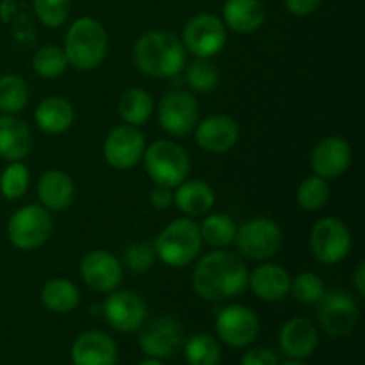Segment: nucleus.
<instances>
[{
  "label": "nucleus",
  "mask_w": 365,
  "mask_h": 365,
  "mask_svg": "<svg viewBox=\"0 0 365 365\" xmlns=\"http://www.w3.org/2000/svg\"><path fill=\"white\" fill-rule=\"evenodd\" d=\"M38 196L46 210H66L75 198V184L64 171H46L38 182Z\"/></svg>",
  "instance_id": "obj_23"
},
{
  "label": "nucleus",
  "mask_w": 365,
  "mask_h": 365,
  "mask_svg": "<svg viewBox=\"0 0 365 365\" xmlns=\"http://www.w3.org/2000/svg\"><path fill=\"white\" fill-rule=\"evenodd\" d=\"M29 182H31V173L20 160H16L11 163L0 175V192L7 200H20L27 192Z\"/></svg>",
  "instance_id": "obj_35"
},
{
  "label": "nucleus",
  "mask_w": 365,
  "mask_h": 365,
  "mask_svg": "<svg viewBox=\"0 0 365 365\" xmlns=\"http://www.w3.org/2000/svg\"><path fill=\"white\" fill-rule=\"evenodd\" d=\"M282 365H307V364H302V362H296V360H292V362H285Z\"/></svg>",
  "instance_id": "obj_44"
},
{
  "label": "nucleus",
  "mask_w": 365,
  "mask_h": 365,
  "mask_svg": "<svg viewBox=\"0 0 365 365\" xmlns=\"http://www.w3.org/2000/svg\"><path fill=\"white\" fill-rule=\"evenodd\" d=\"M328 198H330V185L324 178L314 177L305 178L298 187V203L302 209L316 212V210L323 209L327 205Z\"/></svg>",
  "instance_id": "obj_33"
},
{
  "label": "nucleus",
  "mask_w": 365,
  "mask_h": 365,
  "mask_svg": "<svg viewBox=\"0 0 365 365\" xmlns=\"http://www.w3.org/2000/svg\"><path fill=\"white\" fill-rule=\"evenodd\" d=\"M123 262L134 273H146L155 262V250L146 241H134L125 248Z\"/></svg>",
  "instance_id": "obj_38"
},
{
  "label": "nucleus",
  "mask_w": 365,
  "mask_h": 365,
  "mask_svg": "<svg viewBox=\"0 0 365 365\" xmlns=\"http://www.w3.org/2000/svg\"><path fill=\"white\" fill-rule=\"evenodd\" d=\"M34 120L38 127L45 134H63L71 127L75 120V113L71 103L63 96H48L41 100L34 113Z\"/></svg>",
  "instance_id": "obj_26"
},
{
  "label": "nucleus",
  "mask_w": 365,
  "mask_h": 365,
  "mask_svg": "<svg viewBox=\"0 0 365 365\" xmlns=\"http://www.w3.org/2000/svg\"><path fill=\"white\" fill-rule=\"evenodd\" d=\"M216 330L221 341L232 348H245L259 334V317L245 305H230L217 314Z\"/></svg>",
  "instance_id": "obj_15"
},
{
  "label": "nucleus",
  "mask_w": 365,
  "mask_h": 365,
  "mask_svg": "<svg viewBox=\"0 0 365 365\" xmlns=\"http://www.w3.org/2000/svg\"><path fill=\"white\" fill-rule=\"evenodd\" d=\"M317 319L330 337H346L359 323V305L349 292L330 289L317 302Z\"/></svg>",
  "instance_id": "obj_8"
},
{
  "label": "nucleus",
  "mask_w": 365,
  "mask_h": 365,
  "mask_svg": "<svg viewBox=\"0 0 365 365\" xmlns=\"http://www.w3.org/2000/svg\"><path fill=\"white\" fill-rule=\"evenodd\" d=\"M291 274L278 264H260L250 273L248 285L253 294L267 303H277L291 292Z\"/></svg>",
  "instance_id": "obj_20"
},
{
  "label": "nucleus",
  "mask_w": 365,
  "mask_h": 365,
  "mask_svg": "<svg viewBox=\"0 0 365 365\" xmlns=\"http://www.w3.org/2000/svg\"><path fill=\"white\" fill-rule=\"evenodd\" d=\"M234 242L242 257L255 262L271 259L282 246V230L273 220L255 217L237 228Z\"/></svg>",
  "instance_id": "obj_6"
},
{
  "label": "nucleus",
  "mask_w": 365,
  "mask_h": 365,
  "mask_svg": "<svg viewBox=\"0 0 365 365\" xmlns=\"http://www.w3.org/2000/svg\"><path fill=\"white\" fill-rule=\"evenodd\" d=\"M32 150V132L14 114L0 116V157L9 163L25 159Z\"/></svg>",
  "instance_id": "obj_21"
},
{
  "label": "nucleus",
  "mask_w": 365,
  "mask_h": 365,
  "mask_svg": "<svg viewBox=\"0 0 365 365\" xmlns=\"http://www.w3.org/2000/svg\"><path fill=\"white\" fill-rule=\"evenodd\" d=\"M323 0H285L289 13L294 16H309L319 9Z\"/></svg>",
  "instance_id": "obj_40"
},
{
  "label": "nucleus",
  "mask_w": 365,
  "mask_h": 365,
  "mask_svg": "<svg viewBox=\"0 0 365 365\" xmlns=\"http://www.w3.org/2000/svg\"><path fill=\"white\" fill-rule=\"evenodd\" d=\"M68 59L61 46L45 45L32 57V68L36 75L43 78H57L66 71Z\"/></svg>",
  "instance_id": "obj_32"
},
{
  "label": "nucleus",
  "mask_w": 365,
  "mask_h": 365,
  "mask_svg": "<svg viewBox=\"0 0 365 365\" xmlns=\"http://www.w3.org/2000/svg\"><path fill=\"white\" fill-rule=\"evenodd\" d=\"M157 118L163 130L177 138H184L198 125V102L191 93L175 89L160 98Z\"/></svg>",
  "instance_id": "obj_10"
},
{
  "label": "nucleus",
  "mask_w": 365,
  "mask_h": 365,
  "mask_svg": "<svg viewBox=\"0 0 365 365\" xmlns=\"http://www.w3.org/2000/svg\"><path fill=\"white\" fill-rule=\"evenodd\" d=\"M68 64L81 71H91L102 64L107 53V32L95 18H78L70 25L64 39Z\"/></svg>",
  "instance_id": "obj_3"
},
{
  "label": "nucleus",
  "mask_w": 365,
  "mask_h": 365,
  "mask_svg": "<svg viewBox=\"0 0 365 365\" xmlns=\"http://www.w3.org/2000/svg\"><path fill=\"white\" fill-rule=\"evenodd\" d=\"M250 271L241 257L216 250L207 253L196 264L192 273V287L202 299L225 302L241 294L248 287Z\"/></svg>",
  "instance_id": "obj_1"
},
{
  "label": "nucleus",
  "mask_w": 365,
  "mask_h": 365,
  "mask_svg": "<svg viewBox=\"0 0 365 365\" xmlns=\"http://www.w3.org/2000/svg\"><path fill=\"white\" fill-rule=\"evenodd\" d=\"M52 228V216L45 207L25 205L11 216L7 235L18 250H36L48 241Z\"/></svg>",
  "instance_id": "obj_7"
},
{
  "label": "nucleus",
  "mask_w": 365,
  "mask_h": 365,
  "mask_svg": "<svg viewBox=\"0 0 365 365\" xmlns=\"http://www.w3.org/2000/svg\"><path fill=\"white\" fill-rule=\"evenodd\" d=\"M134 61L148 77H175L185 68V46L173 32H146L135 43Z\"/></svg>",
  "instance_id": "obj_2"
},
{
  "label": "nucleus",
  "mask_w": 365,
  "mask_h": 365,
  "mask_svg": "<svg viewBox=\"0 0 365 365\" xmlns=\"http://www.w3.org/2000/svg\"><path fill=\"white\" fill-rule=\"evenodd\" d=\"M185 81H187L189 88L195 89V91H212L217 86V82H220V71L209 59L196 57L185 68Z\"/></svg>",
  "instance_id": "obj_34"
},
{
  "label": "nucleus",
  "mask_w": 365,
  "mask_h": 365,
  "mask_svg": "<svg viewBox=\"0 0 365 365\" xmlns=\"http://www.w3.org/2000/svg\"><path fill=\"white\" fill-rule=\"evenodd\" d=\"M82 280L96 292H110L121 284L123 266L113 253L106 250H93L86 253L81 262Z\"/></svg>",
  "instance_id": "obj_16"
},
{
  "label": "nucleus",
  "mask_w": 365,
  "mask_h": 365,
  "mask_svg": "<svg viewBox=\"0 0 365 365\" xmlns=\"http://www.w3.org/2000/svg\"><path fill=\"white\" fill-rule=\"evenodd\" d=\"M29 88L18 75L0 77V110L6 114H18L27 107Z\"/></svg>",
  "instance_id": "obj_30"
},
{
  "label": "nucleus",
  "mask_w": 365,
  "mask_h": 365,
  "mask_svg": "<svg viewBox=\"0 0 365 365\" xmlns=\"http://www.w3.org/2000/svg\"><path fill=\"white\" fill-rule=\"evenodd\" d=\"M227 43V29L223 21L209 13L192 16L184 27V46L195 57L210 59Z\"/></svg>",
  "instance_id": "obj_11"
},
{
  "label": "nucleus",
  "mask_w": 365,
  "mask_h": 365,
  "mask_svg": "<svg viewBox=\"0 0 365 365\" xmlns=\"http://www.w3.org/2000/svg\"><path fill=\"white\" fill-rule=\"evenodd\" d=\"M139 346L150 359H168L184 346V328L175 317L157 316L143 327Z\"/></svg>",
  "instance_id": "obj_12"
},
{
  "label": "nucleus",
  "mask_w": 365,
  "mask_h": 365,
  "mask_svg": "<svg viewBox=\"0 0 365 365\" xmlns=\"http://www.w3.org/2000/svg\"><path fill=\"white\" fill-rule=\"evenodd\" d=\"M241 364L242 365H278V359L271 349L252 348L245 353Z\"/></svg>",
  "instance_id": "obj_39"
},
{
  "label": "nucleus",
  "mask_w": 365,
  "mask_h": 365,
  "mask_svg": "<svg viewBox=\"0 0 365 365\" xmlns=\"http://www.w3.org/2000/svg\"><path fill=\"white\" fill-rule=\"evenodd\" d=\"M150 203H152L157 210L168 209V207L173 205V192H171L170 187L155 185L153 191L150 192Z\"/></svg>",
  "instance_id": "obj_41"
},
{
  "label": "nucleus",
  "mask_w": 365,
  "mask_h": 365,
  "mask_svg": "<svg viewBox=\"0 0 365 365\" xmlns=\"http://www.w3.org/2000/svg\"><path fill=\"white\" fill-rule=\"evenodd\" d=\"M291 291L299 303L314 305L324 294V284L316 273H302L291 280Z\"/></svg>",
  "instance_id": "obj_36"
},
{
  "label": "nucleus",
  "mask_w": 365,
  "mask_h": 365,
  "mask_svg": "<svg viewBox=\"0 0 365 365\" xmlns=\"http://www.w3.org/2000/svg\"><path fill=\"white\" fill-rule=\"evenodd\" d=\"M146 150L145 135L138 127L121 125L116 127L103 143V157L114 170H132L143 159Z\"/></svg>",
  "instance_id": "obj_13"
},
{
  "label": "nucleus",
  "mask_w": 365,
  "mask_h": 365,
  "mask_svg": "<svg viewBox=\"0 0 365 365\" xmlns=\"http://www.w3.org/2000/svg\"><path fill=\"white\" fill-rule=\"evenodd\" d=\"M310 248L321 264L335 266L342 262L351 250V232L337 217H323L310 232Z\"/></svg>",
  "instance_id": "obj_9"
},
{
  "label": "nucleus",
  "mask_w": 365,
  "mask_h": 365,
  "mask_svg": "<svg viewBox=\"0 0 365 365\" xmlns=\"http://www.w3.org/2000/svg\"><path fill=\"white\" fill-rule=\"evenodd\" d=\"M202 242L198 225L191 217H178L160 230L153 250L155 257H159L166 266L185 267L195 262L202 250Z\"/></svg>",
  "instance_id": "obj_4"
},
{
  "label": "nucleus",
  "mask_w": 365,
  "mask_h": 365,
  "mask_svg": "<svg viewBox=\"0 0 365 365\" xmlns=\"http://www.w3.org/2000/svg\"><path fill=\"white\" fill-rule=\"evenodd\" d=\"M173 203L187 217L205 216L216 203L212 187L203 180H184L173 192Z\"/></svg>",
  "instance_id": "obj_24"
},
{
  "label": "nucleus",
  "mask_w": 365,
  "mask_h": 365,
  "mask_svg": "<svg viewBox=\"0 0 365 365\" xmlns=\"http://www.w3.org/2000/svg\"><path fill=\"white\" fill-rule=\"evenodd\" d=\"M34 11L43 25L57 29L70 16V0H34Z\"/></svg>",
  "instance_id": "obj_37"
},
{
  "label": "nucleus",
  "mask_w": 365,
  "mask_h": 365,
  "mask_svg": "<svg viewBox=\"0 0 365 365\" xmlns=\"http://www.w3.org/2000/svg\"><path fill=\"white\" fill-rule=\"evenodd\" d=\"M235 232H237V225L227 214H210L200 227L202 241L209 242L214 248H225V246L232 245L235 239Z\"/></svg>",
  "instance_id": "obj_29"
},
{
  "label": "nucleus",
  "mask_w": 365,
  "mask_h": 365,
  "mask_svg": "<svg viewBox=\"0 0 365 365\" xmlns=\"http://www.w3.org/2000/svg\"><path fill=\"white\" fill-rule=\"evenodd\" d=\"M189 365H217L221 360L220 342L207 334L192 335L184 344Z\"/></svg>",
  "instance_id": "obj_31"
},
{
  "label": "nucleus",
  "mask_w": 365,
  "mask_h": 365,
  "mask_svg": "<svg viewBox=\"0 0 365 365\" xmlns=\"http://www.w3.org/2000/svg\"><path fill=\"white\" fill-rule=\"evenodd\" d=\"M138 365H164V364L159 362L157 359H148V360H143V362L138 364Z\"/></svg>",
  "instance_id": "obj_43"
},
{
  "label": "nucleus",
  "mask_w": 365,
  "mask_h": 365,
  "mask_svg": "<svg viewBox=\"0 0 365 365\" xmlns=\"http://www.w3.org/2000/svg\"><path fill=\"white\" fill-rule=\"evenodd\" d=\"M353 280H355L356 292H359V296H362V298H364V296H365V264L364 262L359 264V267H356Z\"/></svg>",
  "instance_id": "obj_42"
},
{
  "label": "nucleus",
  "mask_w": 365,
  "mask_h": 365,
  "mask_svg": "<svg viewBox=\"0 0 365 365\" xmlns=\"http://www.w3.org/2000/svg\"><path fill=\"white\" fill-rule=\"evenodd\" d=\"M118 110L123 121L132 127L146 123L153 113V98L148 91L141 88H132L121 95Z\"/></svg>",
  "instance_id": "obj_28"
},
{
  "label": "nucleus",
  "mask_w": 365,
  "mask_h": 365,
  "mask_svg": "<svg viewBox=\"0 0 365 365\" xmlns=\"http://www.w3.org/2000/svg\"><path fill=\"white\" fill-rule=\"evenodd\" d=\"M317 330L305 317L289 319L280 330V348L289 359L302 360L314 353L317 346Z\"/></svg>",
  "instance_id": "obj_22"
},
{
  "label": "nucleus",
  "mask_w": 365,
  "mask_h": 365,
  "mask_svg": "<svg viewBox=\"0 0 365 365\" xmlns=\"http://www.w3.org/2000/svg\"><path fill=\"white\" fill-rule=\"evenodd\" d=\"M239 125L227 114H212L196 125V143L210 153H225L235 146Z\"/></svg>",
  "instance_id": "obj_18"
},
{
  "label": "nucleus",
  "mask_w": 365,
  "mask_h": 365,
  "mask_svg": "<svg viewBox=\"0 0 365 365\" xmlns=\"http://www.w3.org/2000/svg\"><path fill=\"white\" fill-rule=\"evenodd\" d=\"M103 314L110 327L120 334H132L145 324L148 309L145 299L132 291H110L103 302Z\"/></svg>",
  "instance_id": "obj_14"
},
{
  "label": "nucleus",
  "mask_w": 365,
  "mask_h": 365,
  "mask_svg": "<svg viewBox=\"0 0 365 365\" xmlns=\"http://www.w3.org/2000/svg\"><path fill=\"white\" fill-rule=\"evenodd\" d=\"M43 305L56 314H66L77 309L81 303V292L77 285L68 278H52L41 291Z\"/></svg>",
  "instance_id": "obj_27"
},
{
  "label": "nucleus",
  "mask_w": 365,
  "mask_h": 365,
  "mask_svg": "<svg viewBox=\"0 0 365 365\" xmlns=\"http://www.w3.org/2000/svg\"><path fill=\"white\" fill-rule=\"evenodd\" d=\"M351 159V145L339 135H328L314 146L312 155H310V166L317 177L328 180V178H337L346 173Z\"/></svg>",
  "instance_id": "obj_17"
},
{
  "label": "nucleus",
  "mask_w": 365,
  "mask_h": 365,
  "mask_svg": "<svg viewBox=\"0 0 365 365\" xmlns=\"http://www.w3.org/2000/svg\"><path fill=\"white\" fill-rule=\"evenodd\" d=\"M75 365H114L118 360L116 342L103 331H86L71 348Z\"/></svg>",
  "instance_id": "obj_19"
},
{
  "label": "nucleus",
  "mask_w": 365,
  "mask_h": 365,
  "mask_svg": "<svg viewBox=\"0 0 365 365\" xmlns=\"http://www.w3.org/2000/svg\"><path fill=\"white\" fill-rule=\"evenodd\" d=\"M223 20L232 31L250 34L262 27L266 9L260 0H227L223 6Z\"/></svg>",
  "instance_id": "obj_25"
},
{
  "label": "nucleus",
  "mask_w": 365,
  "mask_h": 365,
  "mask_svg": "<svg viewBox=\"0 0 365 365\" xmlns=\"http://www.w3.org/2000/svg\"><path fill=\"white\" fill-rule=\"evenodd\" d=\"M143 160H145L146 173L155 182V185H164L170 189L182 184L191 170L187 152L178 143L168 139L152 143L145 150Z\"/></svg>",
  "instance_id": "obj_5"
}]
</instances>
